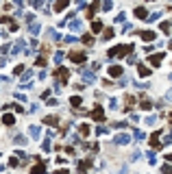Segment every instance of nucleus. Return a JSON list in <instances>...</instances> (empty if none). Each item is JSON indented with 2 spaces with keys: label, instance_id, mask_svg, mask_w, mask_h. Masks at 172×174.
<instances>
[{
  "label": "nucleus",
  "instance_id": "6e6d98bb",
  "mask_svg": "<svg viewBox=\"0 0 172 174\" xmlns=\"http://www.w3.org/2000/svg\"><path fill=\"white\" fill-rule=\"evenodd\" d=\"M57 174H70V172H68V170H59Z\"/></svg>",
  "mask_w": 172,
  "mask_h": 174
},
{
  "label": "nucleus",
  "instance_id": "72a5a7b5",
  "mask_svg": "<svg viewBox=\"0 0 172 174\" xmlns=\"http://www.w3.org/2000/svg\"><path fill=\"white\" fill-rule=\"evenodd\" d=\"M148 161H150V166H155V163H157V157H155V152H148Z\"/></svg>",
  "mask_w": 172,
  "mask_h": 174
},
{
  "label": "nucleus",
  "instance_id": "a18cd8bd",
  "mask_svg": "<svg viewBox=\"0 0 172 174\" xmlns=\"http://www.w3.org/2000/svg\"><path fill=\"white\" fill-rule=\"evenodd\" d=\"M140 157H142V152H140V150H135V152L131 154V159H133V161H135V159H140Z\"/></svg>",
  "mask_w": 172,
  "mask_h": 174
},
{
  "label": "nucleus",
  "instance_id": "aec40b11",
  "mask_svg": "<svg viewBox=\"0 0 172 174\" xmlns=\"http://www.w3.org/2000/svg\"><path fill=\"white\" fill-rule=\"evenodd\" d=\"M124 102H126V105H124L126 109H131V107L135 105V96H131V94H129V96H124Z\"/></svg>",
  "mask_w": 172,
  "mask_h": 174
},
{
  "label": "nucleus",
  "instance_id": "864d4df0",
  "mask_svg": "<svg viewBox=\"0 0 172 174\" xmlns=\"http://www.w3.org/2000/svg\"><path fill=\"white\" fill-rule=\"evenodd\" d=\"M166 161H168V163H170V166H172V154H170V152L166 154Z\"/></svg>",
  "mask_w": 172,
  "mask_h": 174
},
{
  "label": "nucleus",
  "instance_id": "f8f14e48",
  "mask_svg": "<svg viewBox=\"0 0 172 174\" xmlns=\"http://www.w3.org/2000/svg\"><path fill=\"white\" fill-rule=\"evenodd\" d=\"M13 144H15V146H26V144H29V139H26L24 135H15V137H13Z\"/></svg>",
  "mask_w": 172,
  "mask_h": 174
},
{
  "label": "nucleus",
  "instance_id": "ea45409f",
  "mask_svg": "<svg viewBox=\"0 0 172 174\" xmlns=\"http://www.w3.org/2000/svg\"><path fill=\"white\" fill-rule=\"evenodd\" d=\"M161 174H172V166H164L161 168Z\"/></svg>",
  "mask_w": 172,
  "mask_h": 174
},
{
  "label": "nucleus",
  "instance_id": "a19ab883",
  "mask_svg": "<svg viewBox=\"0 0 172 174\" xmlns=\"http://www.w3.org/2000/svg\"><path fill=\"white\" fill-rule=\"evenodd\" d=\"M41 148H44V150H50V148H52V144H50V139H46V142H44V144H41Z\"/></svg>",
  "mask_w": 172,
  "mask_h": 174
},
{
  "label": "nucleus",
  "instance_id": "9d476101",
  "mask_svg": "<svg viewBox=\"0 0 172 174\" xmlns=\"http://www.w3.org/2000/svg\"><path fill=\"white\" fill-rule=\"evenodd\" d=\"M135 15H137L140 20H146V17H148V11H146V7H137V9H135Z\"/></svg>",
  "mask_w": 172,
  "mask_h": 174
},
{
  "label": "nucleus",
  "instance_id": "4c0bfd02",
  "mask_svg": "<svg viewBox=\"0 0 172 174\" xmlns=\"http://www.w3.org/2000/svg\"><path fill=\"white\" fill-rule=\"evenodd\" d=\"M83 41H85L87 46H92V44H94V37H92V35H85V37H83Z\"/></svg>",
  "mask_w": 172,
  "mask_h": 174
},
{
  "label": "nucleus",
  "instance_id": "b1692460",
  "mask_svg": "<svg viewBox=\"0 0 172 174\" xmlns=\"http://www.w3.org/2000/svg\"><path fill=\"white\" fill-rule=\"evenodd\" d=\"M66 7H68V0H59V2L55 5V11H63Z\"/></svg>",
  "mask_w": 172,
  "mask_h": 174
},
{
  "label": "nucleus",
  "instance_id": "bb28decb",
  "mask_svg": "<svg viewBox=\"0 0 172 174\" xmlns=\"http://www.w3.org/2000/svg\"><path fill=\"white\" fill-rule=\"evenodd\" d=\"M31 78H33V72H22V83H24V85L29 83Z\"/></svg>",
  "mask_w": 172,
  "mask_h": 174
},
{
  "label": "nucleus",
  "instance_id": "09e8293b",
  "mask_svg": "<svg viewBox=\"0 0 172 174\" xmlns=\"http://www.w3.org/2000/svg\"><path fill=\"white\" fill-rule=\"evenodd\" d=\"M13 72H15V74H22V72H24V66H17Z\"/></svg>",
  "mask_w": 172,
  "mask_h": 174
},
{
  "label": "nucleus",
  "instance_id": "603ef678",
  "mask_svg": "<svg viewBox=\"0 0 172 174\" xmlns=\"http://www.w3.org/2000/svg\"><path fill=\"white\" fill-rule=\"evenodd\" d=\"M120 174H129V168H126V166H122V168H120Z\"/></svg>",
  "mask_w": 172,
  "mask_h": 174
},
{
  "label": "nucleus",
  "instance_id": "423d86ee",
  "mask_svg": "<svg viewBox=\"0 0 172 174\" xmlns=\"http://www.w3.org/2000/svg\"><path fill=\"white\" fill-rule=\"evenodd\" d=\"M159 135H161V131H155V133L150 135V146H152V150H155V148H161V144H159V139H157Z\"/></svg>",
  "mask_w": 172,
  "mask_h": 174
},
{
  "label": "nucleus",
  "instance_id": "1a4fd4ad",
  "mask_svg": "<svg viewBox=\"0 0 172 174\" xmlns=\"http://www.w3.org/2000/svg\"><path fill=\"white\" fill-rule=\"evenodd\" d=\"M70 59L74 61V63H83V61H85V52H72Z\"/></svg>",
  "mask_w": 172,
  "mask_h": 174
},
{
  "label": "nucleus",
  "instance_id": "a878e982",
  "mask_svg": "<svg viewBox=\"0 0 172 174\" xmlns=\"http://www.w3.org/2000/svg\"><path fill=\"white\" fill-rule=\"evenodd\" d=\"M140 107H142V109H150V107H152V102H150L146 96H142V105H140Z\"/></svg>",
  "mask_w": 172,
  "mask_h": 174
},
{
  "label": "nucleus",
  "instance_id": "2eb2a0df",
  "mask_svg": "<svg viewBox=\"0 0 172 174\" xmlns=\"http://www.w3.org/2000/svg\"><path fill=\"white\" fill-rule=\"evenodd\" d=\"M22 46H24V41L20 39V41H15L13 46H11V54H20V50H22Z\"/></svg>",
  "mask_w": 172,
  "mask_h": 174
},
{
  "label": "nucleus",
  "instance_id": "c756f323",
  "mask_svg": "<svg viewBox=\"0 0 172 174\" xmlns=\"http://www.w3.org/2000/svg\"><path fill=\"white\" fill-rule=\"evenodd\" d=\"M113 37V29H105V33H103V39H111Z\"/></svg>",
  "mask_w": 172,
  "mask_h": 174
},
{
  "label": "nucleus",
  "instance_id": "58836bf2",
  "mask_svg": "<svg viewBox=\"0 0 172 174\" xmlns=\"http://www.w3.org/2000/svg\"><path fill=\"white\" fill-rule=\"evenodd\" d=\"M63 61V52H55V63H61Z\"/></svg>",
  "mask_w": 172,
  "mask_h": 174
},
{
  "label": "nucleus",
  "instance_id": "a211bd4d",
  "mask_svg": "<svg viewBox=\"0 0 172 174\" xmlns=\"http://www.w3.org/2000/svg\"><path fill=\"white\" fill-rule=\"evenodd\" d=\"M44 122H46L48 126H57V122H59V120H57L55 115H46V118H44Z\"/></svg>",
  "mask_w": 172,
  "mask_h": 174
},
{
  "label": "nucleus",
  "instance_id": "412c9836",
  "mask_svg": "<svg viewBox=\"0 0 172 174\" xmlns=\"http://www.w3.org/2000/svg\"><path fill=\"white\" fill-rule=\"evenodd\" d=\"M98 7H100V2H94L92 7H89V9H87V17H94V13H96Z\"/></svg>",
  "mask_w": 172,
  "mask_h": 174
},
{
  "label": "nucleus",
  "instance_id": "dca6fc26",
  "mask_svg": "<svg viewBox=\"0 0 172 174\" xmlns=\"http://www.w3.org/2000/svg\"><path fill=\"white\" fill-rule=\"evenodd\" d=\"M57 76H59L61 81H68V76H70V72H68L66 68H59V70H57Z\"/></svg>",
  "mask_w": 172,
  "mask_h": 174
},
{
  "label": "nucleus",
  "instance_id": "393cba45",
  "mask_svg": "<svg viewBox=\"0 0 172 174\" xmlns=\"http://www.w3.org/2000/svg\"><path fill=\"white\" fill-rule=\"evenodd\" d=\"M159 17H161V13H159V11H155V13H150V15L146 17V22H157Z\"/></svg>",
  "mask_w": 172,
  "mask_h": 174
},
{
  "label": "nucleus",
  "instance_id": "39448f33",
  "mask_svg": "<svg viewBox=\"0 0 172 174\" xmlns=\"http://www.w3.org/2000/svg\"><path fill=\"white\" fill-rule=\"evenodd\" d=\"M92 118H94L96 122H103V120H105V111H103L100 107H96L94 111H92Z\"/></svg>",
  "mask_w": 172,
  "mask_h": 174
},
{
  "label": "nucleus",
  "instance_id": "37998d69",
  "mask_svg": "<svg viewBox=\"0 0 172 174\" xmlns=\"http://www.w3.org/2000/svg\"><path fill=\"white\" fill-rule=\"evenodd\" d=\"M52 89H55V91H57V94H59V91L63 89V85H61V81H57V83H55V87H52Z\"/></svg>",
  "mask_w": 172,
  "mask_h": 174
},
{
  "label": "nucleus",
  "instance_id": "3c124183",
  "mask_svg": "<svg viewBox=\"0 0 172 174\" xmlns=\"http://www.w3.org/2000/svg\"><path fill=\"white\" fill-rule=\"evenodd\" d=\"M66 41H68V44H74V41H76V37H72V35H68V37H66Z\"/></svg>",
  "mask_w": 172,
  "mask_h": 174
},
{
  "label": "nucleus",
  "instance_id": "f3484780",
  "mask_svg": "<svg viewBox=\"0 0 172 174\" xmlns=\"http://www.w3.org/2000/svg\"><path fill=\"white\" fill-rule=\"evenodd\" d=\"M109 74H111V76H122V68H120V66H111V68H109Z\"/></svg>",
  "mask_w": 172,
  "mask_h": 174
},
{
  "label": "nucleus",
  "instance_id": "79ce46f5",
  "mask_svg": "<svg viewBox=\"0 0 172 174\" xmlns=\"http://www.w3.org/2000/svg\"><path fill=\"white\" fill-rule=\"evenodd\" d=\"M152 122H157V115H148V118H146V124L152 126Z\"/></svg>",
  "mask_w": 172,
  "mask_h": 174
},
{
  "label": "nucleus",
  "instance_id": "8fccbe9b",
  "mask_svg": "<svg viewBox=\"0 0 172 174\" xmlns=\"http://www.w3.org/2000/svg\"><path fill=\"white\" fill-rule=\"evenodd\" d=\"M9 163H11V168H15V166H20V161H17V159H13V157H11V161H9Z\"/></svg>",
  "mask_w": 172,
  "mask_h": 174
},
{
  "label": "nucleus",
  "instance_id": "4be33fe9",
  "mask_svg": "<svg viewBox=\"0 0 172 174\" xmlns=\"http://www.w3.org/2000/svg\"><path fill=\"white\" fill-rule=\"evenodd\" d=\"M29 33H31V35H37V33H39V24H37V22L29 24Z\"/></svg>",
  "mask_w": 172,
  "mask_h": 174
},
{
  "label": "nucleus",
  "instance_id": "c9c22d12",
  "mask_svg": "<svg viewBox=\"0 0 172 174\" xmlns=\"http://www.w3.org/2000/svg\"><path fill=\"white\" fill-rule=\"evenodd\" d=\"M107 131H109V129H107V126H100V124H98V129H96V133H98V135H105Z\"/></svg>",
  "mask_w": 172,
  "mask_h": 174
},
{
  "label": "nucleus",
  "instance_id": "4468645a",
  "mask_svg": "<svg viewBox=\"0 0 172 174\" xmlns=\"http://www.w3.org/2000/svg\"><path fill=\"white\" fill-rule=\"evenodd\" d=\"M29 133H31L33 139H37V137L41 135V129H39V126H29Z\"/></svg>",
  "mask_w": 172,
  "mask_h": 174
},
{
  "label": "nucleus",
  "instance_id": "c85d7f7f",
  "mask_svg": "<svg viewBox=\"0 0 172 174\" xmlns=\"http://www.w3.org/2000/svg\"><path fill=\"white\" fill-rule=\"evenodd\" d=\"M78 131H81V135H83V137H87V135H89V126H87V124H81Z\"/></svg>",
  "mask_w": 172,
  "mask_h": 174
},
{
  "label": "nucleus",
  "instance_id": "5fc2aeb1",
  "mask_svg": "<svg viewBox=\"0 0 172 174\" xmlns=\"http://www.w3.org/2000/svg\"><path fill=\"white\" fill-rule=\"evenodd\" d=\"M166 98H168V100H172V89H168V94H166Z\"/></svg>",
  "mask_w": 172,
  "mask_h": 174
},
{
  "label": "nucleus",
  "instance_id": "de8ad7c7",
  "mask_svg": "<svg viewBox=\"0 0 172 174\" xmlns=\"http://www.w3.org/2000/svg\"><path fill=\"white\" fill-rule=\"evenodd\" d=\"M109 107H111V109H118V100L111 98V100H109Z\"/></svg>",
  "mask_w": 172,
  "mask_h": 174
},
{
  "label": "nucleus",
  "instance_id": "5701e85b",
  "mask_svg": "<svg viewBox=\"0 0 172 174\" xmlns=\"http://www.w3.org/2000/svg\"><path fill=\"white\" fill-rule=\"evenodd\" d=\"M48 37H50L52 41H59V39H61V37H59V33H57L55 29H48Z\"/></svg>",
  "mask_w": 172,
  "mask_h": 174
},
{
  "label": "nucleus",
  "instance_id": "6ab92c4d",
  "mask_svg": "<svg viewBox=\"0 0 172 174\" xmlns=\"http://www.w3.org/2000/svg\"><path fill=\"white\" fill-rule=\"evenodd\" d=\"M2 122H5V124H9V126H11V124H15V118H13L11 113H5V115H2Z\"/></svg>",
  "mask_w": 172,
  "mask_h": 174
},
{
  "label": "nucleus",
  "instance_id": "49530a36",
  "mask_svg": "<svg viewBox=\"0 0 172 174\" xmlns=\"http://www.w3.org/2000/svg\"><path fill=\"white\" fill-rule=\"evenodd\" d=\"M111 7H113V5L109 2V0H107V2H103V9H105V11H109V9H111Z\"/></svg>",
  "mask_w": 172,
  "mask_h": 174
},
{
  "label": "nucleus",
  "instance_id": "f03ea898",
  "mask_svg": "<svg viewBox=\"0 0 172 174\" xmlns=\"http://www.w3.org/2000/svg\"><path fill=\"white\" fill-rule=\"evenodd\" d=\"M81 78H83V83H94V81H96L94 72L92 70H83V68H81Z\"/></svg>",
  "mask_w": 172,
  "mask_h": 174
},
{
  "label": "nucleus",
  "instance_id": "473e14b6",
  "mask_svg": "<svg viewBox=\"0 0 172 174\" xmlns=\"http://www.w3.org/2000/svg\"><path fill=\"white\" fill-rule=\"evenodd\" d=\"M133 137H135V142H142V139H144L146 135H144L142 131H135V133H133Z\"/></svg>",
  "mask_w": 172,
  "mask_h": 174
},
{
  "label": "nucleus",
  "instance_id": "7ed1b4c3",
  "mask_svg": "<svg viewBox=\"0 0 172 174\" xmlns=\"http://www.w3.org/2000/svg\"><path fill=\"white\" fill-rule=\"evenodd\" d=\"M113 142H115V144H120V146H124V144H129V142H131V137L126 135V133H118Z\"/></svg>",
  "mask_w": 172,
  "mask_h": 174
},
{
  "label": "nucleus",
  "instance_id": "4d7b16f0",
  "mask_svg": "<svg viewBox=\"0 0 172 174\" xmlns=\"http://www.w3.org/2000/svg\"><path fill=\"white\" fill-rule=\"evenodd\" d=\"M170 81H172V74H170Z\"/></svg>",
  "mask_w": 172,
  "mask_h": 174
},
{
  "label": "nucleus",
  "instance_id": "e433bc0d",
  "mask_svg": "<svg viewBox=\"0 0 172 174\" xmlns=\"http://www.w3.org/2000/svg\"><path fill=\"white\" fill-rule=\"evenodd\" d=\"M124 20H126V13L120 11V13H118V17H115V22H124Z\"/></svg>",
  "mask_w": 172,
  "mask_h": 174
},
{
  "label": "nucleus",
  "instance_id": "c03bdc74",
  "mask_svg": "<svg viewBox=\"0 0 172 174\" xmlns=\"http://www.w3.org/2000/svg\"><path fill=\"white\" fill-rule=\"evenodd\" d=\"M131 122L137 124V122H140V115H137V113H131Z\"/></svg>",
  "mask_w": 172,
  "mask_h": 174
},
{
  "label": "nucleus",
  "instance_id": "7c9ffc66",
  "mask_svg": "<svg viewBox=\"0 0 172 174\" xmlns=\"http://www.w3.org/2000/svg\"><path fill=\"white\" fill-rule=\"evenodd\" d=\"M170 142H172V129H170V133H168V135H166V137H164V139H161L159 144L164 146V144H170Z\"/></svg>",
  "mask_w": 172,
  "mask_h": 174
},
{
  "label": "nucleus",
  "instance_id": "ddd939ff",
  "mask_svg": "<svg viewBox=\"0 0 172 174\" xmlns=\"http://www.w3.org/2000/svg\"><path fill=\"white\" fill-rule=\"evenodd\" d=\"M70 105L74 107V109H78L81 105H83V98H81V96H72V98H70Z\"/></svg>",
  "mask_w": 172,
  "mask_h": 174
},
{
  "label": "nucleus",
  "instance_id": "2f4dec72",
  "mask_svg": "<svg viewBox=\"0 0 172 174\" xmlns=\"http://www.w3.org/2000/svg\"><path fill=\"white\" fill-rule=\"evenodd\" d=\"M100 29H103L100 22H92V31H94V33H100Z\"/></svg>",
  "mask_w": 172,
  "mask_h": 174
},
{
  "label": "nucleus",
  "instance_id": "13d9d810",
  "mask_svg": "<svg viewBox=\"0 0 172 174\" xmlns=\"http://www.w3.org/2000/svg\"><path fill=\"white\" fill-rule=\"evenodd\" d=\"M170 120H172V115H170Z\"/></svg>",
  "mask_w": 172,
  "mask_h": 174
},
{
  "label": "nucleus",
  "instance_id": "bf43d9fd",
  "mask_svg": "<svg viewBox=\"0 0 172 174\" xmlns=\"http://www.w3.org/2000/svg\"><path fill=\"white\" fill-rule=\"evenodd\" d=\"M0 35H2V33H0Z\"/></svg>",
  "mask_w": 172,
  "mask_h": 174
},
{
  "label": "nucleus",
  "instance_id": "9b49d317",
  "mask_svg": "<svg viewBox=\"0 0 172 174\" xmlns=\"http://www.w3.org/2000/svg\"><path fill=\"white\" fill-rule=\"evenodd\" d=\"M70 29L74 31V33L83 31V22H81V20H72V22H70Z\"/></svg>",
  "mask_w": 172,
  "mask_h": 174
},
{
  "label": "nucleus",
  "instance_id": "6e6552de",
  "mask_svg": "<svg viewBox=\"0 0 172 174\" xmlns=\"http://www.w3.org/2000/svg\"><path fill=\"white\" fill-rule=\"evenodd\" d=\"M140 37H142L144 41H152V39H155V31H142Z\"/></svg>",
  "mask_w": 172,
  "mask_h": 174
},
{
  "label": "nucleus",
  "instance_id": "f704fd0d",
  "mask_svg": "<svg viewBox=\"0 0 172 174\" xmlns=\"http://www.w3.org/2000/svg\"><path fill=\"white\" fill-rule=\"evenodd\" d=\"M161 31H164V33H170V22H168V20L161 22Z\"/></svg>",
  "mask_w": 172,
  "mask_h": 174
},
{
  "label": "nucleus",
  "instance_id": "0eeeda50",
  "mask_svg": "<svg viewBox=\"0 0 172 174\" xmlns=\"http://www.w3.org/2000/svg\"><path fill=\"white\" fill-rule=\"evenodd\" d=\"M161 61H164V52H157V54H150V63H152V66H159V63Z\"/></svg>",
  "mask_w": 172,
  "mask_h": 174
},
{
  "label": "nucleus",
  "instance_id": "cd10ccee",
  "mask_svg": "<svg viewBox=\"0 0 172 174\" xmlns=\"http://www.w3.org/2000/svg\"><path fill=\"white\" fill-rule=\"evenodd\" d=\"M137 72H140V76H148V74H150V70H148L146 66H140V68H137Z\"/></svg>",
  "mask_w": 172,
  "mask_h": 174
},
{
  "label": "nucleus",
  "instance_id": "f257e3e1",
  "mask_svg": "<svg viewBox=\"0 0 172 174\" xmlns=\"http://www.w3.org/2000/svg\"><path fill=\"white\" fill-rule=\"evenodd\" d=\"M133 48H135V46H131V44H129V46H115V48L109 50V59H115V57L120 59V57H124L129 50H133Z\"/></svg>",
  "mask_w": 172,
  "mask_h": 174
},
{
  "label": "nucleus",
  "instance_id": "20e7f679",
  "mask_svg": "<svg viewBox=\"0 0 172 174\" xmlns=\"http://www.w3.org/2000/svg\"><path fill=\"white\" fill-rule=\"evenodd\" d=\"M44 172H46V161H39L37 159V166L31 170V174H44Z\"/></svg>",
  "mask_w": 172,
  "mask_h": 174
}]
</instances>
